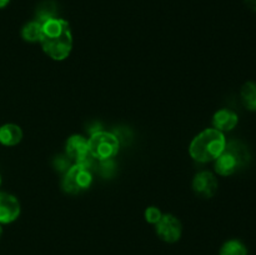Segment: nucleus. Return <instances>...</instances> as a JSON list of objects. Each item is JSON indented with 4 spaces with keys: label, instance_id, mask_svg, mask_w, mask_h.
Here are the masks:
<instances>
[{
    "label": "nucleus",
    "instance_id": "nucleus-13",
    "mask_svg": "<svg viewBox=\"0 0 256 255\" xmlns=\"http://www.w3.org/2000/svg\"><path fill=\"white\" fill-rule=\"evenodd\" d=\"M242 102L248 110L256 112V82H246L240 90Z\"/></svg>",
    "mask_w": 256,
    "mask_h": 255
},
{
    "label": "nucleus",
    "instance_id": "nucleus-9",
    "mask_svg": "<svg viewBox=\"0 0 256 255\" xmlns=\"http://www.w3.org/2000/svg\"><path fill=\"white\" fill-rule=\"evenodd\" d=\"M22 212V205L15 195L0 192V225L12 224Z\"/></svg>",
    "mask_w": 256,
    "mask_h": 255
},
{
    "label": "nucleus",
    "instance_id": "nucleus-7",
    "mask_svg": "<svg viewBox=\"0 0 256 255\" xmlns=\"http://www.w3.org/2000/svg\"><path fill=\"white\" fill-rule=\"evenodd\" d=\"M155 232L160 240L168 244H174L182 238V222L172 214H162V219L155 224Z\"/></svg>",
    "mask_w": 256,
    "mask_h": 255
},
{
    "label": "nucleus",
    "instance_id": "nucleus-21",
    "mask_svg": "<svg viewBox=\"0 0 256 255\" xmlns=\"http://www.w3.org/2000/svg\"><path fill=\"white\" fill-rule=\"evenodd\" d=\"M0 186H2V175H0Z\"/></svg>",
    "mask_w": 256,
    "mask_h": 255
},
{
    "label": "nucleus",
    "instance_id": "nucleus-5",
    "mask_svg": "<svg viewBox=\"0 0 256 255\" xmlns=\"http://www.w3.org/2000/svg\"><path fill=\"white\" fill-rule=\"evenodd\" d=\"M89 140V152L92 159L98 162L112 160L119 152L120 140L115 132L99 130L88 138Z\"/></svg>",
    "mask_w": 256,
    "mask_h": 255
},
{
    "label": "nucleus",
    "instance_id": "nucleus-1",
    "mask_svg": "<svg viewBox=\"0 0 256 255\" xmlns=\"http://www.w3.org/2000/svg\"><path fill=\"white\" fill-rule=\"evenodd\" d=\"M42 49L50 59L55 62H62L68 59L72 50V32L70 24L62 18L48 20L42 24Z\"/></svg>",
    "mask_w": 256,
    "mask_h": 255
},
{
    "label": "nucleus",
    "instance_id": "nucleus-3",
    "mask_svg": "<svg viewBox=\"0 0 256 255\" xmlns=\"http://www.w3.org/2000/svg\"><path fill=\"white\" fill-rule=\"evenodd\" d=\"M250 162V152L240 140L226 142L224 152L214 160L215 172L220 176H230Z\"/></svg>",
    "mask_w": 256,
    "mask_h": 255
},
{
    "label": "nucleus",
    "instance_id": "nucleus-14",
    "mask_svg": "<svg viewBox=\"0 0 256 255\" xmlns=\"http://www.w3.org/2000/svg\"><path fill=\"white\" fill-rule=\"evenodd\" d=\"M42 24L38 20H32L26 22L22 29V40L28 42H39L42 38Z\"/></svg>",
    "mask_w": 256,
    "mask_h": 255
},
{
    "label": "nucleus",
    "instance_id": "nucleus-19",
    "mask_svg": "<svg viewBox=\"0 0 256 255\" xmlns=\"http://www.w3.org/2000/svg\"><path fill=\"white\" fill-rule=\"evenodd\" d=\"M9 2H10V0H0V9H2V8L6 6Z\"/></svg>",
    "mask_w": 256,
    "mask_h": 255
},
{
    "label": "nucleus",
    "instance_id": "nucleus-18",
    "mask_svg": "<svg viewBox=\"0 0 256 255\" xmlns=\"http://www.w3.org/2000/svg\"><path fill=\"white\" fill-rule=\"evenodd\" d=\"M245 4L252 12H256V0H245Z\"/></svg>",
    "mask_w": 256,
    "mask_h": 255
},
{
    "label": "nucleus",
    "instance_id": "nucleus-2",
    "mask_svg": "<svg viewBox=\"0 0 256 255\" xmlns=\"http://www.w3.org/2000/svg\"><path fill=\"white\" fill-rule=\"evenodd\" d=\"M226 138L224 132L208 128L196 135L189 145V154L198 162H212L224 152L226 146Z\"/></svg>",
    "mask_w": 256,
    "mask_h": 255
},
{
    "label": "nucleus",
    "instance_id": "nucleus-15",
    "mask_svg": "<svg viewBox=\"0 0 256 255\" xmlns=\"http://www.w3.org/2000/svg\"><path fill=\"white\" fill-rule=\"evenodd\" d=\"M219 255H248V248L242 240L230 239L222 245Z\"/></svg>",
    "mask_w": 256,
    "mask_h": 255
},
{
    "label": "nucleus",
    "instance_id": "nucleus-11",
    "mask_svg": "<svg viewBox=\"0 0 256 255\" xmlns=\"http://www.w3.org/2000/svg\"><path fill=\"white\" fill-rule=\"evenodd\" d=\"M22 130L19 125L6 122L0 126V144L4 146H15L22 140Z\"/></svg>",
    "mask_w": 256,
    "mask_h": 255
},
{
    "label": "nucleus",
    "instance_id": "nucleus-12",
    "mask_svg": "<svg viewBox=\"0 0 256 255\" xmlns=\"http://www.w3.org/2000/svg\"><path fill=\"white\" fill-rule=\"evenodd\" d=\"M58 18V5L52 0H44L40 2L35 12V20L44 24L48 20Z\"/></svg>",
    "mask_w": 256,
    "mask_h": 255
},
{
    "label": "nucleus",
    "instance_id": "nucleus-4",
    "mask_svg": "<svg viewBox=\"0 0 256 255\" xmlns=\"http://www.w3.org/2000/svg\"><path fill=\"white\" fill-rule=\"evenodd\" d=\"M92 184V160L82 164H72L64 174L62 188L64 192L76 195L84 192Z\"/></svg>",
    "mask_w": 256,
    "mask_h": 255
},
{
    "label": "nucleus",
    "instance_id": "nucleus-8",
    "mask_svg": "<svg viewBox=\"0 0 256 255\" xmlns=\"http://www.w3.org/2000/svg\"><path fill=\"white\" fill-rule=\"evenodd\" d=\"M192 190L195 194L204 199H210L214 196L219 188V182H218L216 176L212 174L209 170H202L195 174L194 179H192Z\"/></svg>",
    "mask_w": 256,
    "mask_h": 255
},
{
    "label": "nucleus",
    "instance_id": "nucleus-16",
    "mask_svg": "<svg viewBox=\"0 0 256 255\" xmlns=\"http://www.w3.org/2000/svg\"><path fill=\"white\" fill-rule=\"evenodd\" d=\"M162 210L156 206H149L146 208L144 212V218L149 224L155 225L160 219H162Z\"/></svg>",
    "mask_w": 256,
    "mask_h": 255
},
{
    "label": "nucleus",
    "instance_id": "nucleus-6",
    "mask_svg": "<svg viewBox=\"0 0 256 255\" xmlns=\"http://www.w3.org/2000/svg\"><path fill=\"white\" fill-rule=\"evenodd\" d=\"M65 155L72 164L88 162L92 159L89 152V140L84 135H70L65 142Z\"/></svg>",
    "mask_w": 256,
    "mask_h": 255
},
{
    "label": "nucleus",
    "instance_id": "nucleus-20",
    "mask_svg": "<svg viewBox=\"0 0 256 255\" xmlns=\"http://www.w3.org/2000/svg\"><path fill=\"white\" fill-rule=\"evenodd\" d=\"M2 225H0V240H2Z\"/></svg>",
    "mask_w": 256,
    "mask_h": 255
},
{
    "label": "nucleus",
    "instance_id": "nucleus-10",
    "mask_svg": "<svg viewBox=\"0 0 256 255\" xmlns=\"http://www.w3.org/2000/svg\"><path fill=\"white\" fill-rule=\"evenodd\" d=\"M238 122H239V116L236 112L234 110L226 109V108L218 110L212 116V128L224 134L234 130Z\"/></svg>",
    "mask_w": 256,
    "mask_h": 255
},
{
    "label": "nucleus",
    "instance_id": "nucleus-17",
    "mask_svg": "<svg viewBox=\"0 0 256 255\" xmlns=\"http://www.w3.org/2000/svg\"><path fill=\"white\" fill-rule=\"evenodd\" d=\"M52 165H54V168L58 170V172H62L65 174V172H66V170L72 165V162H70V160L68 159L66 155L64 154V155H60V156L55 158L54 162H52Z\"/></svg>",
    "mask_w": 256,
    "mask_h": 255
}]
</instances>
